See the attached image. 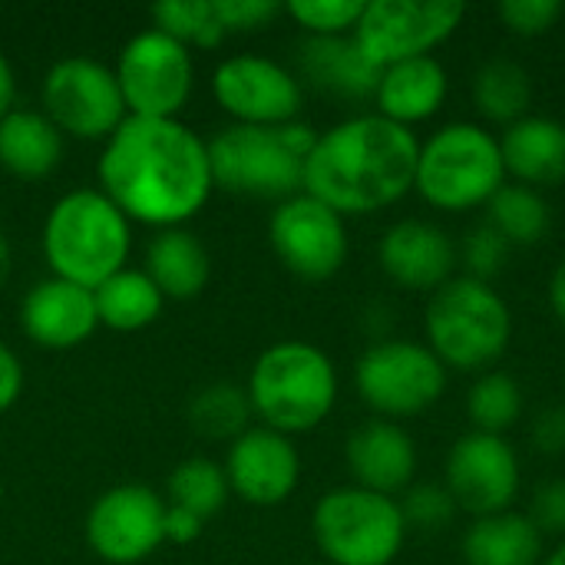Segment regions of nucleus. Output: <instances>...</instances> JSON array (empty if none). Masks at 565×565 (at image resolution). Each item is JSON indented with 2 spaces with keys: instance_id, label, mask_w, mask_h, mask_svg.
<instances>
[{
  "instance_id": "nucleus-29",
  "label": "nucleus",
  "mask_w": 565,
  "mask_h": 565,
  "mask_svg": "<svg viewBox=\"0 0 565 565\" xmlns=\"http://www.w3.org/2000/svg\"><path fill=\"white\" fill-rule=\"evenodd\" d=\"M487 225H493L510 248H533L550 235L553 209L543 192L507 182L487 205Z\"/></svg>"
},
{
  "instance_id": "nucleus-16",
  "label": "nucleus",
  "mask_w": 565,
  "mask_h": 565,
  "mask_svg": "<svg viewBox=\"0 0 565 565\" xmlns=\"http://www.w3.org/2000/svg\"><path fill=\"white\" fill-rule=\"evenodd\" d=\"M86 543L103 563H142L166 543V503L142 483L113 487L89 507Z\"/></svg>"
},
{
  "instance_id": "nucleus-17",
  "label": "nucleus",
  "mask_w": 565,
  "mask_h": 565,
  "mask_svg": "<svg viewBox=\"0 0 565 565\" xmlns=\"http://www.w3.org/2000/svg\"><path fill=\"white\" fill-rule=\"evenodd\" d=\"M228 490L252 507H281L301 483V454L291 437L248 427L228 444L225 454Z\"/></svg>"
},
{
  "instance_id": "nucleus-25",
  "label": "nucleus",
  "mask_w": 565,
  "mask_h": 565,
  "mask_svg": "<svg viewBox=\"0 0 565 565\" xmlns=\"http://www.w3.org/2000/svg\"><path fill=\"white\" fill-rule=\"evenodd\" d=\"M142 271L162 291V298L189 301L205 291V285L212 278V255L199 242V235H192L185 225L162 228L146 245Z\"/></svg>"
},
{
  "instance_id": "nucleus-27",
  "label": "nucleus",
  "mask_w": 565,
  "mask_h": 565,
  "mask_svg": "<svg viewBox=\"0 0 565 565\" xmlns=\"http://www.w3.org/2000/svg\"><path fill=\"white\" fill-rule=\"evenodd\" d=\"M473 109L477 116L493 126H513L523 116H530L533 106V76L523 63L510 56H493L473 73Z\"/></svg>"
},
{
  "instance_id": "nucleus-33",
  "label": "nucleus",
  "mask_w": 565,
  "mask_h": 565,
  "mask_svg": "<svg viewBox=\"0 0 565 565\" xmlns=\"http://www.w3.org/2000/svg\"><path fill=\"white\" fill-rule=\"evenodd\" d=\"M152 23L156 30L169 33L189 50H212L218 46L228 33L222 20L215 17L212 0H169L152 7Z\"/></svg>"
},
{
  "instance_id": "nucleus-42",
  "label": "nucleus",
  "mask_w": 565,
  "mask_h": 565,
  "mask_svg": "<svg viewBox=\"0 0 565 565\" xmlns=\"http://www.w3.org/2000/svg\"><path fill=\"white\" fill-rule=\"evenodd\" d=\"M202 526H205V520H199L195 513L166 503V543H179V546L195 543L202 536Z\"/></svg>"
},
{
  "instance_id": "nucleus-43",
  "label": "nucleus",
  "mask_w": 565,
  "mask_h": 565,
  "mask_svg": "<svg viewBox=\"0 0 565 565\" xmlns=\"http://www.w3.org/2000/svg\"><path fill=\"white\" fill-rule=\"evenodd\" d=\"M550 308L559 321V328L565 331V255L559 258V265L550 275Z\"/></svg>"
},
{
  "instance_id": "nucleus-3",
  "label": "nucleus",
  "mask_w": 565,
  "mask_h": 565,
  "mask_svg": "<svg viewBox=\"0 0 565 565\" xmlns=\"http://www.w3.org/2000/svg\"><path fill=\"white\" fill-rule=\"evenodd\" d=\"M513 311L507 298L490 285L467 275H454L440 285L424 308V344L447 371L483 374L513 344Z\"/></svg>"
},
{
  "instance_id": "nucleus-20",
  "label": "nucleus",
  "mask_w": 565,
  "mask_h": 565,
  "mask_svg": "<svg viewBox=\"0 0 565 565\" xmlns=\"http://www.w3.org/2000/svg\"><path fill=\"white\" fill-rule=\"evenodd\" d=\"M20 328L46 351H70L99 328L93 291L53 275L36 281L20 301Z\"/></svg>"
},
{
  "instance_id": "nucleus-31",
  "label": "nucleus",
  "mask_w": 565,
  "mask_h": 565,
  "mask_svg": "<svg viewBox=\"0 0 565 565\" xmlns=\"http://www.w3.org/2000/svg\"><path fill=\"white\" fill-rule=\"evenodd\" d=\"M523 387L516 377L503 371H483L467 391V417L473 430L480 434H497L507 437L520 420H523Z\"/></svg>"
},
{
  "instance_id": "nucleus-9",
  "label": "nucleus",
  "mask_w": 565,
  "mask_h": 565,
  "mask_svg": "<svg viewBox=\"0 0 565 565\" xmlns=\"http://www.w3.org/2000/svg\"><path fill=\"white\" fill-rule=\"evenodd\" d=\"M450 371L424 341L381 338L354 364V391L374 417L407 420L427 414L447 394Z\"/></svg>"
},
{
  "instance_id": "nucleus-21",
  "label": "nucleus",
  "mask_w": 565,
  "mask_h": 565,
  "mask_svg": "<svg viewBox=\"0 0 565 565\" xmlns=\"http://www.w3.org/2000/svg\"><path fill=\"white\" fill-rule=\"evenodd\" d=\"M450 96V73L437 56L404 60L394 66H384L374 89V113L414 129L420 122H430Z\"/></svg>"
},
{
  "instance_id": "nucleus-30",
  "label": "nucleus",
  "mask_w": 565,
  "mask_h": 565,
  "mask_svg": "<svg viewBox=\"0 0 565 565\" xmlns=\"http://www.w3.org/2000/svg\"><path fill=\"white\" fill-rule=\"evenodd\" d=\"M252 401L245 394V387L228 384V381H215L205 384L202 391L192 394L189 407H185V420L189 427L205 437V440H235L252 427Z\"/></svg>"
},
{
  "instance_id": "nucleus-39",
  "label": "nucleus",
  "mask_w": 565,
  "mask_h": 565,
  "mask_svg": "<svg viewBox=\"0 0 565 565\" xmlns=\"http://www.w3.org/2000/svg\"><path fill=\"white\" fill-rule=\"evenodd\" d=\"M530 520L543 536H565V480L536 487L530 503Z\"/></svg>"
},
{
  "instance_id": "nucleus-11",
  "label": "nucleus",
  "mask_w": 565,
  "mask_h": 565,
  "mask_svg": "<svg viewBox=\"0 0 565 565\" xmlns=\"http://www.w3.org/2000/svg\"><path fill=\"white\" fill-rule=\"evenodd\" d=\"M467 7L457 0H367L354 26V43L377 66L434 56L463 23Z\"/></svg>"
},
{
  "instance_id": "nucleus-26",
  "label": "nucleus",
  "mask_w": 565,
  "mask_h": 565,
  "mask_svg": "<svg viewBox=\"0 0 565 565\" xmlns=\"http://www.w3.org/2000/svg\"><path fill=\"white\" fill-rule=\"evenodd\" d=\"M63 159V132L43 109H10L0 119V166L23 179H46Z\"/></svg>"
},
{
  "instance_id": "nucleus-47",
  "label": "nucleus",
  "mask_w": 565,
  "mask_h": 565,
  "mask_svg": "<svg viewBox=\"0 0 565 565\" xmlns=\"http://www.w3.org/2000/svg\"><path fill=\"white\" fill-rule=\"evenodd\" d=\"M0 500H3V473H0Z\"/></svg>"
},
{
  "instance_id": "nucleus-7",
  "label": "nucleus",
  "mask_w": 565,
  "mask_h": 565,
  "mask_svg": "<svg viewBox=\"0 0 565 565\" xmlns=\"http://www.w3.org/2000/svg\"><path fill=\"white\" fill-rule=\"evenodd\" d=\"M318 132L295 119L285 126H225L209 139L212 182L245 199L285 202L301 192L305 159Z\"/></svg>"
},
{
  "instance_id": "nucleus-2",
  "label": "nucleus",
  "mask_w": 565,
  "mask_h": 565,
  "mask_svg": "<svg viewBox=\"0 0 565 565\" xmlns=\"http://www.w3.org/2000/svg\"><path fill=\"white\" fill-rule=\"evenodd\" d=\"M420 139L377 113H358L318 132L301 192L338 215H374L414 192Z\"/></svg>"
},
{
  "instance_id": "nucleus-4",
  "label": "nucleus",
  "mask_w": 565,
  "mask_h": 565,
  "mask_svg": "<svg viewBox=\"0 0 565 565\" xmlns=\"http://www.w3.org/2000/svg\"><path fill=\"white\" fill-rule=\"evenodd\" d=\"M500 136L477 119H454L420 139L414 192L437 212L463 215L487 209L507 185Z\"/></svg>"
},
{
  "instance_id": "nucleus-14",
  "label": "nucleus",
  "mask_w": 565,
  "mask_h": 565,
  "mask_svg": "<svg viewBox=\"0 0 565 565\" xmlns=\"http://www.w3.org/2000/svg\"><path fill=\"white\" fill-rule=\"evenodd\" d=\"M268 242L278 262L305 281L334 278L351 252L344 215L311 199L308 192L275 205L268 218Z\"/></svg>"
},
{
  "instance_id": "nucleus-6",
  "label": "nucleus",
  "mask_w": 565,
  "mask_h": 565,
  "mask_svg": "<svg viewBox=\"0 0 565 565\" xmlns=\"http://www.w3.org/2000/svg\"><path fill=\"white\" fill-rule=\"evenodd\" d=\"M338 367L311 341H278L265 348L248 374L245 394L262 427L285 437L321 427L338 404Z\"/></svg>"
},
{
  "instance_id": "nucleus-35",
  "label": "nucleus",
  "mask_w": 565,
  "mask_h": 565,
  "mask_svg": "<svg viewBox=\"0 0 565 565\" xmlns=\"http://www.w3.org/2000/svg\"><path fill=\"white\" fill-rule=\"evenodd\" d=\"M397 500H401L407 530H420V533H437L450 526L454 516L460 513L444 483H414Z\"/></svg>"
},
{
  "instance_id": "nucleus-18",
  "label": "nucleus",
  "mask_w": 565,
  "mask_h": 565,
  "mask_svg": "<svg viewBox=\"0 0 565 565\" xmlns=\"http://www.w3.org/2000/svg\"><path fill=\"white\" fill-rule=\"evenodd\" d=\"M377 265L397 288L434 295L457 275L460 248L437 222L397 218L377 242Z\"/></svg>"
},
{
  "instance_id": "nucleus-44",
  "label": "nucleus",
  "mask_w": 565,
  "mask_h": 565,
  "mask_svg": "<svg viewBox=\"0 0 565 565\" xmlns=\"http://www.w3.org/2000/svg\"><path fill=\"white\" fill-rule=\"evenodd\" d=\"M13 99H17V76L7 53L0 50V119L13 109Z\"/></svg>"
},
{
  "instance_id": "nucleus-8",
  "label": "nucleus",
  "mask_w": 565,
  "mask_h": 565,
  "mask_svg": "<svg viewBox=\"0 0 565 565\" xmlns=\"http://www.w3.org/2000/svg\"><path fill=\"white\" fill-rule=\"evenodd\" d=\"M407 520L397 497L354 483L328 490L311 513V536L331 565H394L407 543Z\"/></svg>"
},
{
  "instance_id": "nucleus-46",
  "label": "nucleus",
  "mask_w": 565,
  "mask_h": 565,
  "mask_svg": "<svg viewBox=\"0 0 565 565\" xmlns=\"http://www.w3.org/2000/svg\"><path fill=\"white\" fill-rule=\"evenodd\" d=\"M543 565H565V543H559V546L543 559Z\"/></svg>"
},
{
  "instance_id": "nucleus-41",
  "label": "nucleus",
  "mask_w": 565,
  "mask_h": 565,
  "mask_svg": "<svg viewBox=\"0 0 565 565\" xmlns=\"http://www.w3.org/2000/svg\"><path fill=\"white\" fill-rule=\"evenodd\" d=\"M23 391V367H20V358L0 341V414L10 411L17 404Z\"/></svg>"
},
{
  "instance_id": "nucleus-19",
  "label": "nucleus",
  "mask_w": 565,
  "mask_h": 565,
  "mask_svg": "<svg viewBox=\"0 0 565 565\" xmlns=\"http://www.w3.org/2000/svg\"><path fill=\"white\" fill-rule=\"evenodd\" d=\"M344 463H348L354 487L374 490L384 497H401L404 490L414 487L420 454H417V440L411 437V430H404L394 420L371 417L348 434Z\"/></svg>"
},
{
  "instance_id": "nucleus-23",
  "label": "nucleus",
  "mask_w": 565,
  "mask_h": 565,
  "mask_svg": "<svg viewBox=\"0 0 565 565\" xmlns=\"http://www.w3.org/2000/svg\"><path fill=\"white\" fill-rule=\"evenodd\" d=\"M381 70L361 53L354 36H308L298 46V79L338 99H371Z\"/></svg>"
},
{
  "instance_id": "nucleus-37",
  "label": "nucleus",
  "mask_w": 565,
  "mask_h": 565,
  "mask_svg": "<svg viewBox=\"0 0 565 565\" xmlns=\"http://www.w3.org/2000/svg\"><path fill=\"white\" fill-rule=\"evenodd\" d=\"M563 13L565 7L559 0H503L500 3V20L516 36H543L559 23Z\"/></svg>"
},
{
  "instance_id": "nucleus-12",
  "label": "nucleus",
  "mask_w": 565,
  "mask_h": 565,
  "mask_svg": "<svg viewBox=\"0 0 565 565\" xmlns=\"http://www.w3.org/2000/svg\"><path fill=\"white\" fill-rule=\"evenodd\" d=\"M113 70L129 116L179 119L195 86L192 50L156 26L126 40Z\"/></svg>"
},
{
  "instance_id": "nucleus-5",
  "label": "nucleus",
  "mask_w": 565,
  "mask_h": 565,
  "mask_svg": "<svg viewBox=\"0 0 565 565\" xmlns=\"http://www.w3.org/2000/svg\"><path fill=\"white\" fill-rule=\"evenodd\" d=\"M40 245L53 278L93 291L129 265L132 222L99 189H76L53 202Z\"/></svg>"
},
{
  "instance_id": "nucleus-10",
  "label": "nucleus",
  "mask_w": 565,
  "mask_h": 565,
  "mask_svg": "<svg viewBox=\"0 0 565 565\" xmlns=\"http://www.w3.org/2000/svg\"><path fill=\"white\" fill-rule=\"evenodd\" d=\"M40 103L46 119L76 139H109L129 116L116 70L93 56L56 60L40 86Z\"/></svg>"
},
{
  "instance_id": "nucleus-28",
  "label": "nucleus",
  "mask_w": 565,
  "mask_h": 565,
  "mask_svg": "<svg viewBox=\"0 0 565 565\" xmlns=\"http://www.w3.org/2000/svg\"><path fill=\"white\" fill-rule=\"evenodd\" d=\"M93 301H96L99 324L119 334L149 328L162 315V305H166L152 278L142 268H129V265L109 275L99 288H93Z\"/></svg>"
},
{
  "instance_id": "nucleus-22",
  "label": "nucleus",
  "mask_w": 565,
  "mask_h": 565,
  "mask_svg": "<svg viewBox=\"0 0 565 565\" xmlns=\"http://www.w3.org/2000/svg\"><path fill=\"white\" fill-rule=\"evenodd\" d=\"M507 179L536 192L565 182V122L556 116H523L500 136Z\"/></svg>"
},
{
  "instance_id": "nucleus-45",
  "label": "nucleus",
  "mask_w": 565,
  "mask_h": 565,
  "mask_svg": "<svg viewBox=\"0 0 565 565\" xmlns=\"http://www.w3.org/2000/svg\"><path fill=\"white\" fill-rule=\"evenodd\" d=\"M10 265H13V252H10V242H7V235L0 232V285L10 278Z\"/></svg>"
},
{
  "instance_id": "nucleus-13",
  "label": "nucleus",
  "mask_w": 565,
  "mask_h": 565,
  "mask_svg": "<svg viewBox=\"0 0 565 565\" xmlns=\"http://www.w3.org/2000/svg\"><path fill=\"white\" fill-rule=\"evenodd\" d=\"M444 487L454 497L457 510L470 513L473 520L513 510L523 467L520 454L507 437L470 430L457 437L444 460Z\"/></svg>"
},
{
  "instance_id": "nucleus-38",
  "label": "nucleus",
  "mask_w": 565,
  "mask_h": 565,
  "mask_svg": "<svg viewBox=\"0 0 565 565\" xmlns=\"http://www.w3.org/2000/svg\"><path fill=\"white\" fill-rule=\"evenodd\" d=\"M215 17L222 20L225 33H248L275 23L285 13V3L278 0H212Z\"/></svg>"
},
{
  "instance_id": "nucleus-34",
  "label": "nucleus",
  "mask_w": 565,
  "mask_h": 565,
  "mask_svg": "<svg viewBox=\"0 0 565 565\" xmlns=\"http://www.w3.org/2000/svg\"><path fill=\"white\" fill-rule=\"evenodd\" d=\"M285 13L308 33V36H351L364 0H291Z\"/></svg>"
},
{
  "instance_id": "nucleus-36",
  "label": "nucleus",
  "mask_w": 565,
  "mask_h": 565,
  "mask_svg": "<svg viewBox=\"0 0 565 565\" xmlns=\"http://www.w3.org/2000/svg\"><path fill=\"white\" fill-rule=\"evenodd\" d=\"M457 248H460L463 275H467V278H477V281H490V285H493V278L507 268V258H510V245H507L503 235H500L493 225H487V222L473 225V228L467 232L463 245H457Z\"/></svg>"
},
{
  "instance_id": "nucleus-1",
  "label": "nucleus",
  "mask_w": 565,
  "mask_h": 565,
  "mask_svg": "<svg viewBox=\"0 0 565 565\" xmlns=\"http://www.w3.org/2000/svg\"><path fill=\"white\" fill-rule=\"evenodd\" d=\"M99 192L139 225L179 228L202 212L215 182L209 142L182 119L126 116L106 139L99 162Z\"/></svg>"
},
{
  "instance_id": "nucleus-15",
  "label": "nucleus",
  "mask_w": 565,
  "mask_h": 565,
  "mask_svg": "<svg viewBox=\"0 0 565 565\" xmlns=\"http://www.w3.org/2000/svg\"><path fill=\"white\" fill-rule=\"evenodd\" d=\"M212 93L238 126H285L295 122L305 106L298 73L258 53L222 60L212 73Z\"/></svg>"
},
{
  "instance_id": "nucleus-24",
  "label": "nucleus",
  "mask_w": 565,
  "mask_h": 565,
  "mask_svg": "<svg viewBox=\"0 0 565 565\" xmlns=\"http://www.w3.org/2000/svg\"><path fill=\"white\" fill-rule=\"evenodd\" d=\"M460 556L467 565H543L546 536L530 513L507 510L470 520L460 540Z\"/></svg>"
},
{
  "instance_id": "nucleus-40",
  "label": "nucleus",
  "mask_w": 565,
  "mask_h": 565,
  "mask_svg": "<svg viewBox=\"0 0 565 565\" xmlns=\"http://www.w3.org/2000/svg\"><path fill=\"white\" fill-rule=\"evenodd\" d=\"M530 447L533 454L556 460L565 454V407H543L530 420Z\"/></svg>"
},
{
  "instance_id": "nucleus-32",
  "label": "nucleus",
  "mask_w": 565,
  "mask_h": 565,
  "mask_svg": "<svg viewBox=\"0 0 565 565\" xmlns=\"http://www.w3.org/2000/svg\"><path fill=\"white\" fill-rule=\"evenodd\" d=\"M169 507L189 510L199 520H212L228 503L232 490L225 480V467L209 457H189L169 473Z\"/></svg>"
}]
</instances>
